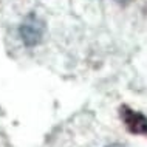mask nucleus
Masks as SVG:
<instances>
[{
  "label": "nucleus",
  "instance_id": "obj_1",
  "mask_svg": "<svg viewBox=\"0 0 147 147\" xmlns=\"http://www.w3.org/2000/svg\"><path fill=\"white\" fill-rule=\"evenodd\" d=\"M19 34L26 47L39 45L43 39V34H45V22L39 16L31 13L23 19L20 28H19Z\"/></svg>",
  "mask_w": 147,
  "mask_h": 147
},
{
  "label": "nucleus",
  "instance_id": "obj_2",
  "mask_svg": "<svg viewBox=\"0 0 147 147\" xmlns=\"http://www.w3.org/2000/svg\"><path fill=\"white\" fill-rule=\"evenodd\" d=\"M119 118L125 129L133 135H144L147 136V116L141 112L130 109L129 105L119 107Z\"/></svg>",
  "mask_w": 147,
  "mask_h": 147
},
{
  "label": "nucleus",
  "instance_id": "obj_3",
  "mask_svg": "<svg viewBox=\"0 0 147 147\" xmlns=\"http://www.w3.org/2000/svg\"><path fill=\"white\" fill-rule=\"evenodd\" d=\"M107 147H124V146H121V144H112V146H107Z\"/></svg>",
  "mask_w": 147,
  "mask_h": 147
}]
</instances>
